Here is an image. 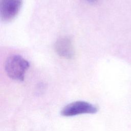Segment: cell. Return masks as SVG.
<instances>
[{
    "label": "cell",
    "instance_id": "6da1fadb",
    "mask_svg": "<svg viewBox=\"0 0 131 131\" xmlns=\"http://www.w3.org/2000/svg\"><path fill=\"white\" fill-rule=\"evenodd\" d=\"M30 67L29 62L18 55H13L7 59L5 69L7 75L15 80L23 81L25 73Z\"/></svg>",
    "mask_w": 131,
    "mask_h": 131
},
{
    "label": "cell",
    "instance_id": "7a4b0ae2",
    "mask_svg": "<svg viewBox=\"0 0 131 131\" xmlns=\"http://www.w3.org/2000/svg\"><path fill=\"white\" fill-rule=\"evenodd\" d=\"M97 112L98 108L95 105L79 100L66 105L61 111V115L65 117H71L83 114H95Z\"/></svg>",
    "mask_w": 131,
    "mask_h": 131
},
{
    "label": "cell",
    "instance_id": "3957f363",
    "mask_svg": "<svg viewBox=\"0 0 131 131\" xmlns=\"http://www.w3.org/2000/svg\"><path fill=\"white\" fill-rule=\"evenodd\" d=\"M22 0H0V16L2 21L9 22L18 13Z\"/></svg>",
    "mask_w": 131,
    "mask_h": 131
},
{
    "label": "cell",
    "instance_id": "277c9868",
    "mask_svg": "<svg viewBox=\"0 0 131 131\" xmlns=\"http://www.w3.org/2000/svg\"><path fill=\"white\" fill-rule=\"evenodd\" d=\"M54 48L57 54L64 58L71 59L74 55L72 40L69 37L58 38L55 43Z\"/></svg>",
    "mask_w": 131,
    "mask_h": 131
},
{
    "label": "cell",
    "instance_id": "5b68a950",
    "mask_svg": "<svg viewBox=\"0 0 131 131\" xmlns=\"http://www.w3.org/2000/svg\"><path fill=\"white\" fill-rule=\"evenodd\" d=\"M86 1L90 3H95L97 1V0H86Z\"/></svg>",
    "mask_w": 131,
    "mask_h": 131
}]
</instances>
